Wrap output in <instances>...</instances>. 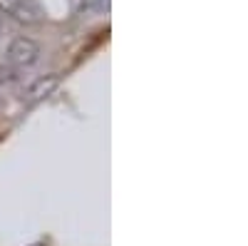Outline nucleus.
I'll use <instances>...</instances> for the list:
<instances>
[{"label":"nucleus","instance_id":"1","mask_svg":"<svg viewBox=\"0 0 248 246\" xmlns=\"http://www.w3.org/2000/svg\"><path fill=\"white\" fill-rule=\"evenodd\" d=\"M0 13H5V15L15 17L17 23H25V25H35L45 17L43 8L35 0H0Z\"/></svg>","mask_w":248,"mask_h":246},{"label":"nucleus","instance_id":"3","mask_svg":"<svg viewBox=\"0 0 248 246\" xmlns=\"http://www.w3.org/2000/svg\"><path fill=\"white\" fill-rule=\"evenodd\" d=\"M60 85V75H43V77H37L30 90H28V105H37V102H43L47 99Z\"/></svg>","mask_w":248,"mask_h":246},{"label":"nucleus","instance_id":"5","mask_svg":"<svg viewBox=\"0 0 248 246\" xmlns=\"http://www.w3.org/2000/svg\"><path fill=\"white\" fill-rule=\"evenodd\" d=\"M5 33V25H3V17H0V35H3Z\"/></svg>","mask_w":248,"mask_h":246},{"label":"nucleus","instance_id":"2","mask_svg":"<svg viewBox=\"0 0 248 246\" xmlns=\"http://www.w3.org/2000/svg\"><path fill=\"white\" fill-rule=\"evenodd\" d=\"M40 52L43 50H40V45L35 43V40L20 35L8 48V63H13L15 67H32L40 60Z\"/></svg>","mask_w":248,"mask_h":246},{"label":"nucleus","instance_id":"4","mask_svg":"<svg viewBox=\"0 0 248 246\" xmlns=\"http://www.w3.org/2000/svg\"><path fill=\"white\" fill-rule=\"evenodd\" d=\"M112 0H79V13H107Z\"/></svg>","mask_w":248,"mask_h":246}]
</instances>
